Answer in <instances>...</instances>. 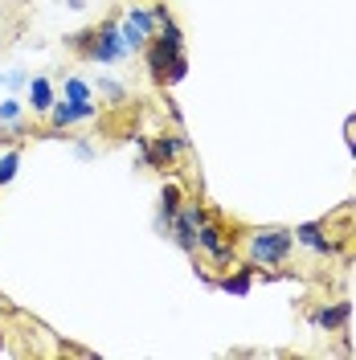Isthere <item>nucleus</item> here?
<instances>
[{
	"label": "nucleus",
	"instance_id": "obj_8",
	"mask_svg": "<svg viewBox=\"0 0 356 360\" xmlns=\"http://www.w3.org/2000/svg\"><path fill=\"white\" fill-rule=\"evenodd\" d=\"M348 315H352V303H348V299H340V303H332V307H324V311L315 315V323H319V328H328V332H336V328H344V323H348Z\"/></svg>",
	"mask_w": 356,
	"mask_h": 360
},
{
	"label": "nucleus",
	"instance_id": "obj_11",
	"mask_svg": "<svg viewBox=\"0 0 356 360\" xmlns=\"http://www.w3.org/2000/svg\"><path fill=\"white\" fill-rule=\"evenodd\" d=\"M160 209H164V221H172L180 209V188L177 184H164V193H160Z\"/></svg>",
	"mask_w": 356,
	"mask_h": 360
},
{
	"label": "nucleus",
	"instance_id": "obj_13",
	"mask_svg": "<svg viewBox=\"0 0 356 360\" xmlns=\"http://www.w3.org/2000/svg\"><path fill=\"white\" fill-rule=\"evenodd\" d=\"M66 98L70 103H90V86L82 78H66Z\"/></svg>",
	"mask_w": 356,
	"mask_h": 360
},
{
	"label": "nucleus",
	"instance_id": "obj_18",
	"mask_svg": "<svg viewBox=\"0 0 356 360\" xmlns=\"http://www.w3.org/2000/svg\"><path fill=\"white\" fill-rule=\"evenodd\" d=\"M352 156H356V135H352Z\"/></svg>",
	"mask_w": 356,
	"mask_h": 360
},
{
	"label": "nucleus",
	"instance_id": "obj_16",
	"mask_svg": "<svg viewBox=\"0 0 356 360\" xmlns=\"http://www.w3.org/2000/svg\"><path fill=\"white\" fill-rule=\"evenodd\" d=\"M184 74H189V62H184V53H180L177 62H172V70H168V82H180Z\"/></svg>",
	"mask_w": 356,
	"mask_h": 360
},
{
	"label": "nucleus",
	"instance_id": "obj_3",
	"mask_svg": "<svg viewBox=\"0 0 356 360\" xmlns=\"http://www.w3.org/2000/svg\"><path fill=\"white\" fill-rule=\"evenodd\" d=\"M205 221H209V217H205V209H201V205H180L177 217L168 221V225H172V233H177L180 250H189V254L197 250V229H201Z\"/></svg>",
	"mask_w": 356,
	"mask_h": 360
},
{
	"label": "nucleus",
	"instance_id": "obj_1",
	"mask_svg": "<svg viewBox=\"0 0 356 360\" xmlns=\"http://www.w3.org/2000/svg\"><path fill=\"white\" fill-rule=\"evenodd\" d=\"M291 246H295L291 229H258V233H250V262L254 266H279V262H287Z\"/></svg>",
	"mask_w": 356,
	"mask_h": 360
},
{
	"label": "nucleus",
	"instance_id": "obj_7",
	"mask_svg": "<svg viewBox=\"0 0 356 360\" xmlns=\"http://www.w3.org/2000/svg\"><path fill=\"white\" fill-rule=\"evenodd\" d=\"M25 107H33L37 115H49V107H53V82L49 78H33L29 82V103Z\"/></svg>",
	"mask_w": 356,
	"mask_h": 360
},
{
	"label": "nucleus",
	"instance_id": "obj_5",
	"mask_svg": "<svg viewBox=\"0 0 356 360\" xmlns=\"http://www.w3.org/2000/svg\"><path fill=\"white\" fill-rule=\"evenodd\" d=\"M94 115H98L94 103H70L66 98V103H53V107H49V123L62 131V127H70V123H78V119H94Z\"/></svg>",
	"mask_w": 356,
	"mask_h": 360
},
{
	"label": "nucleus",
	"instance_id": "obj_14",
	"mask_svg": "<svg viewBox=\"0 0 356 360\" xmlns=\"http://www.w3.org/2000/svg\"><path fill=\"white\" fill-rule=\"evenodd\" d=\"M21 111H25L21 98H4V103H0V123H17V119H21Z\"/></svg>",
	"mask_w": 356,
	"mask_h": 360
},
{
	"label": "nucleus",
	"instance_id": "obj_17",
	"mask_svg": "<svg viewBox=\"0 0 356 360\" xmlns=\"http://www.w3.org/2000/svg\"><path fill=\"white\" fill-rule=\"evenodd\" d=\"M98 90L111 94V98H123V86H119V82H98Z\"/></svg>",
	"mask_w": 356,
	"mask_h": 360
},
{
	"label": "nucleus",
	"instance_id": "obj_4",
	"mask_svg": "<svg viewBox=\"0 0 356 360\" xmlns=\"http://www.w3.org/2000/svg\"><path fill=\"white\" fill-rule=\"evenodd\" d=\"M177 58H180L177 45H168L164 37H156V41L148 45V70H152V78H156V82H168V70H172Z\"/></svg>",
	"mask_w": 356,
	"mask_h": 360
},
{
	"label": "nucleus",
	"instance_id": "obj_9",
	"mask_svg": "<svg viewBox=\"0 0 356 360\" xmlns=\"http://www.w3.org/2000/svg\"><path fill=\"white\" fill-rule=\"evenodd\" d=\"M295 238H299V242H303V246H312V250H319V254H332V242H328V238H324V225H299V229H295Z\"/></svg>",
	"mask_w": 356,
	"mask_h": 360
},
{
	"label": "nucleus",
	"instance_id": "obj_12",
	"mask_svg": "<svg viewBox=\"0 0 356 360\" xmlns=\"http://www.w3.org/2000/svg\"><path fill=\"white\" fill-rule=\"evenodd\" d=\"M250 270H254V266H242L238 274L222 278V291H229V295H246V291H250Z\"/></svg>",
	"mask_w": 356,
	"mask_h": 360
},
{
	"label": "nucleus",
	"instance_id": "obj_15",
	"mask_svg": "<svg viewBox=\"0 0 356 360\" xmlns=\"http://www.w3.org/2000/svg\"><path fill=\"white\" fill-rule=\"evenodd\" d=\"M17 164H21L17 152H4V156H0V184H8V180L17 176Z\"/></svg>",
	"mask_w": 356,
	"mask_h": 360
},
{
	"label": "nucleus",
	"instance_id": "obj_2",
	"mask_svg": "<svg viewBox=\"0 0 356 360\" xmlns=\"http://www.w3.org/2000/svg\"><path fill=\"white\" fill-rule=\"evenodd\" d=\"M156 13H148V8H132L123 21H119V33H123V41L127 49H139V45H148V37H156Z\"/></svg>",
	"mask_w": 356,
	"mask_h": 360
},
{
	"label": "nucleus",
	"instance_id": "obj_6",
	"mask_svg": "<svg viewBox=\"0 0 356 360\" xmlns=\"http://www.w3.org/2000/svg\"><path fill=\"white\" fill-rule=\"evenodd\" d=\"M197 246H201V250H209L217 262H229V258H234V246H229V242L222 238V229H217L213 221H205V225L197 229Z\"/></svg>",
	"mask_w": 356,
	"mask_h": 360
},
{
	"label": "nucleus",
	"instance_id": "obj_10",
	"mask_svg": "<svg viewBox=\"0 0 356 360\" xmlns=\"http://www.w3.org/2000/svg\"><path fill=\"white\" fill-rule=\"evenodd\" d=\"M180 148H184V139H168V135H160L156 143L148 148V164H168Z\"/></svg>",
	"mask_w": 356,
	"mask_h": 360
}]
</instances>
